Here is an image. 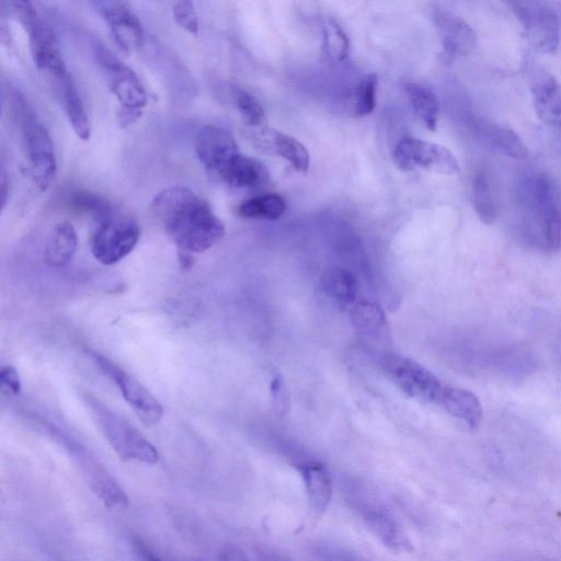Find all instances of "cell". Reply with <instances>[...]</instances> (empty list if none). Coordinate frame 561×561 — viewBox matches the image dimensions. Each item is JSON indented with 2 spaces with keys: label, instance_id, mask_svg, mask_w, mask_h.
Instances as JSON below:
<instances>
[{
  "label": "cell",
  "instance_id": "1",
  "mask_svg": "<svg viewBox=\"0 0 561 561\" xmlns=\"http://www.w3.org/2000/svg\"><path fill=\"white\" fill-rule=\"evenodd\" d=\"M150 206L180 252L202 253L225 236L221 219L188 187L163 188L154 195Z\"/></svg>",
  "mask_w": 561,
  "mask_h": 561
},
{
  "label": "cell",
  "instance_id": "2",
  "mask_svg": "<svg viewBox=\"0 0 561 561\" xmlns=\"http://www.w3.org/2000/svg\"><path fill=\"white\" fill-rule=\"evenodd\" d=\"M523 233L527 242L546 253L561 248V208L558 191L549 176L535 173L519 186Z\"/></svg>",
  "mask_w": 561,
  "mask_h": 561
},
{
  "label": "cell",
  "instance_id": "3",
  "mask_svg": "<svg viewBox=\"0 0 561 561\" xmlns=\"http://www.w3.org/2000/svg\"><path fill=\"white\" fill-rule=\"evenodd\" d=\"M84 401L103 436L122 460L146 465H156L159 461L156 447L126 420L89 394L84 397Z\"/></svg>",
  "mask_w": 561,
  "mask_h": 561
},
{
  "label": "cell",
  "instance_id": "4",
  "mask_svg": "<svg viewBox=\"0 0 561 561\" xmlns=\"http://www.w3.org/2000/svg\"><path fill=\"white\" fill-rule=\"evenodd\" d=\"M96 220L91 236V252L103 265H113L127 256L137 245L140 228L130 216L113 206Z\"/></svg>",
  "mask_w": 561,
  "mask_h": 561
},
{
  "label": "cell",
  "instance_id": "5",
  "mask_svg": "<svg viewBox=\"0 0 561 561\" xmlns=\"http://www.w3.org/2000/svg\"><path fill=\"white\" fill-rule=\"evenodd\" d=\"M95 54L111 91L122 106L121 123L125 125L137 121L148 102V95L140 79L130 67L103 45H95Z\"/></svg>",
  "mask_w": 561,
  "mask_h": 561
},
{
  "label": "cell",
  "instance_id": "6",
  "mask_svg": "<svg viewBox=\"0 0 561 561\" xmlns=\"http://www.w3.org/2000/svg\"><path fill=\"white\" fill-rule=\"evenodd\" d=\"M12 5L28 34L31 54L37 68L64 82L69 76L53 31L42 21L32 2L13 1Z\"/></svg>",
  "mask_w": 561,
  "mask_h": 561
},
{
  "label": "cell",
  "instance_id": "7",
  "mask_svg": "<svg viewBox=\"0 0 561 561\" xmlns=\"http://www.w3.org/2000/svg\"><path fill=\"white\" fill-rule=\"evenodd\" d=\"M89 355L95 366L116 385L125 401L144 424L152 426L160 422L163 415L162 405L140 381L106 356L94 351H90Z\"/></svg>",
  "mask_w": 561,
  "mask_h": 561
},
{
  "label": "cell",
  "instance_id": "8",
  "mask_svg": "<svg viewBox=\"0 0 561 561\" xmlns=\"http://www.w3.org/2000/svg\"><path fill=\"white\" fill-rule=\"evenodd\" d=\"M529 44L538 51L552 54L558 49L560 26L558 15L547 3L539 1H510Z\"/></svg>",
  "mask_w": 561,
  "mask_h": 561
},
{
  "label": "cell",
  "instance_id": "9",
  "mask_svg": "<svg viewBox=\"0 0 561 561\" xmlns=\"http://www.w3.org/2000/svg\"><path fill=\"white\" fill-rule=\"evenodd\" d=\"M392 160L402 171L421 168L451 175L459 170L458 160L448 148L414 137H403L397 142L392 151Z\"/></svg>",
  "mask_w": 561,
  "mask_h": 561
},
{
  "label": "cell",
  "instance_id": "10",
  "mask_svg": "<svg viewBox=\"0 0 561 561\" xmlns=\"http://www.w3.org/2000/svg\"><path fill=\"white\" fill-rule=\"evenodd\" d=\"M23 126L33 180L39 191L54 182L57 159L51 137L46 127L23 107Z\"/></svg>",
  "mask_w": 561,
  "mask_h": 561
},
{
  "label": "cell",
  "instance_id": "11",
  "mask_svg": "<svg viewBox=\"0 0 561 561\" xmlns=\"http://www.w3.org/2000/svg\"><path fill=\"white\" fill-rule=\"evenodd\" d=\"M525 70L538 117L561 136V83L536 60H527Z\"/></svg>",
  "mask_w": 561,
  "mask_h": 561
},
{
  "label": "cell",
  "instance_id": "12",
  "mask_svg": "<svg viewBox=\"0 0 561 561\" xmlns=\"http://www.w3.org/2000/svg\"><path fill=\"white\" fill-rule=\"evenodd\" d=\"M78 462L90 490L107 507H125L128 496L110 471L89 451L78 444L64 442Z\"/></svg>",
  "mask_w": 561,
  "mask_h": 561
},
{
  "label": "cell",
  "instance_id": "13",
  "mask_svg": "<svg viewBox=\"0 0 561 561\" xmlns=\"http://www.w3.org/2000/svg\"><path fill=\"white\" fill-rule=\"evenodd\" d=\"M386 371L401 391L422 402L436 403L444 388L432 371L409 358L391 359Z\"/></svg>",
  "mask_w": 561,
  "mask_h": 561
},
{
  "label": "cell",
  "instance_id": "14",
  "mask_svg": "<svg viewBox=\"0 0 561 561\" xmlns=\"http://www.w3.org/2000/svg\"><path fill=\"white\" fill-rule=\"evenodd\" d=\"M194 148L203 165L218 176L241 153L233 136L228 130L213 125L198 130Z\"/></svg>",
  "mask_w": 561,
  "mask_h": 561
},
{
  "label": "cell",
  "instance_id": "15",
  "mask_svg": "<svg viewBox=\"0 0 561 561\" xmlns=\"http://www.w3.org/2000/svg\"><path fill=\"white\" fill-rule=\"evenodd\" d=\"M431 19L446 58L465 57L474 49L477 35L465 19L438 5L431 9Z\"/></svg>",
  "mask_w": 561,
  "mask_h": 561
},
{
  "label": "cell",
  "instance_id": "16",
  "mask_svg": "<svg viewBox=\"0 0 561 561\" xmlns=\"http://www.w3.org/2000/svg\"><path fill=\"white\" fill-rule=\"evenodd\" d=\"M102 15L117 47L131 54L144 44V27L138 15L123 1L101 2Z\"/></svg>",
  "mask_w": 561,
  "mask_h": 561
},
{
  "label": "cell",
  "instance_id": "17",
  "mask_svg": "<svg viewBox=\"0 0 561 561\" xmlns=\"http://www.w3.org/2000/svg\"><path fill=\"white\" fill-rule=\"evenodd\" d=\"M353 501L364 522L386 546L393 550L408 549V538L397 520L381 503L362 493L356 495Z\"/></svg>",
  "mask_w": 561,
  "mask_h": 561
},
{
  "label": "cell",
  "instance_id": "18",
  "mask_svg": "<svg viewBox=\"0 0 561 561\" xmlns=\"http://www.w3.org/2000/svg\"><path fill=\"white\" fill-rule=\"evenodd\" d=\"M257 142L266 152L287 160L298 172L305 173L310 165L307 148L296 138L270 127L257 129Z\"/></svg>",
  "mask_w": 561,
  "mask_h": 561
},
{
  "label": "cell",
  "instance_id": "19",
  "mask_svg": "<svg viewBox=\"0 0 561 561\" xmlns=\"http://www.w3.org/2000/svg\"><path fill=\"white\" fill-rule=\"evenodd\" d=\"M302 478L308 502L312 512L322 515L330 505L333 494V481L327 467L318 461L297 463Z\"/></svg>",
  "mask_w": 561,
  "mask_h": 561
},
{
  "label": "cell",
  "instance_id": "20",
  "mask_svg": "<svg viewBox=\"0 0 561 561\" xmlns=\"http://www.w3.org/2000/svg\"><path fill=\"white\" fill-rule=\"evenodd\" d=\"M436 403L470 430L477 428L482 420V404L469 390L444 385Z\"/></svg>",
  "mask_w": 561,
  "mask_h": 561
},
{
  "label": "cell",
  "instance_id": "21",
  "mask_svg": "<svg viewBox=\"0 0 561 561\" xmlns=\"http://www.w3.org/2000/svg\"><path fill=\"white\" fill-rule=\"evenodd\" d=\"M219 178L237 188H257L267 183L270 173L262 161L240 153Z\"/></svg>",
  "mask_w": 561,
  "mask_h": 561
},
{
  "label": "cell",
  "instance_id": "22",
  "mask_svg": "<svg viewBox=\"0 0 561 561\" xmlns=\"http://www.w3.org/2000/svg\"><path fill=\"white\" fill-rule=\"evenodd\" d=\"M78 247L76 229L68 221L54 226L44 252L45 261L53 267L68 265L73 259Z\"/></svg>",
  "mask_w": 561,
  "mask_h": 561
},
{
  "label": "cell",
  "instance_id": "23",
  "mask_svg": "<svg viewBox=\"0 0 561 561\" xmlns=\"http://www.w3.org/2000/svg\"><path fill=\"white\" fill-rule=\"evenodd\" d=\"M482 133L486 142L504 156L517 160L527 158V146L519 135L510 126L486 121L483 124Z\"/></svg>",
  "mask_w": 561,
  "mask_h": 561
},
{
  "label": "cell",
  "instance_id": "24",
  "mask_svg": "<svg viewBox=\"0 0 561 561\" xmlns=\"http://www.w3.org/2000/svg\"><path fill=\"white\" fill-rule=\"evenodd\" d=\"M404 89L417 117L427 129L435 130L439 115V103L435 93L416 82H407Z\"/></svg>",
  "mask_w": 561,
  "mask_h": 561
},
{
  "label": "cell",
  "instance_id": "25",
  "mask_svg": "<svg viewBox=\"0 0 561 561\" xmlns=\"http://www.w3.org/2000/svg\"><path fill=\"white\" fill-rule=\"evenodd\" d=\"M325 294L340 305H351L356 299L357 283L354 275L341 267L328 270L321 279Z\"/></svg>",
  "mask_w": 561,
  "mask_h": 561
},
{
  "label": "cell",
  "instance_id": "26",
  "mask_svg": "<svg viewBox=\"0 0 561 561\" xmlns=\"http://www.w3.org/2000/svg\"><path fill=\"white\" fill-rule=\"evenodd\" d=\"M61 87L65 111L69 124L78 138L84 141L89 140L91 135L90 121L79 93L70 78L61 83Z\"/></svg>",
  "mask_w": 561,
  "mask_h": 561
},
{
  "label": "cell",
  "instance_id": "27",
  "mask_svg": "<svg viewBox=\"0 0 561 561\" xmlns=\"http://www.w3.org/2000/svg\"><path fill=\"white\" fill-rule=\"evenodd\" d=\"M286 210V202L279 194L266 193L244 201L238 207V214L244 218L276 220Z\"/></svg>",
  "mask_w": 561,
  "mask_h": 561
},
{
  "label": "cell",
  "instance_id": "28",
  "mask_svg": "<svg viewBox=\"0 0 561 561\" xmlns=\"http://www.w3.org/2000/svg\"><path fill=\"white\" fill-rule=\"evenodd\" d=\"M472 205L479 219L492 224L496 218V207L492 197L488 178L483 171L474 174L471 184Z\"/></svg>",
  "mask_w": 561,
  "mask_h": 561
},
{
  "label": "cell",
  "instance_id": "29",
  "mask_svg": "<svg viewBox=\"0 0 561 561\" xmlns=\"http://www.w3.org/2000/svg\"><path fill=\"white\" fill-rule=\"evenodd\" d=\"M323 45L328 57L334 61H343L350 53V39L337 22L327 19L322 25Z\"/></svg>",
  "mask_w": 561,
  "mask_h": 561
},
{
  "label": "cell",
  "instance_id": "30",
  "mask_svg": "<svg viewBox=\"0 0 561 561\" xmlns=\"http://www.w3.org/2000/svg\"><path fill=\"white\" fill-rule=\"evenodd\" d=\"M378 76L375 72L364 76L356 85L353 112L356 116L370 114L376 106Z\"/></svg>",
  "mask_w": 561,
  "mask_h": 561
},
{
  "label": "cell",
  "instance_id": "31",
  "mask_svg": "<svg viewBox=\"0 0 561 561\" xmlns=\"http://www.w3.org/2000/svg\"><path fill=\"white\" fill-rule=\"evenodd\" d=\"M236 106L250 127L259 129L264 127L266 115L263 106L249 92L238 89L233 93Z\"/></svg>",
  "mask_w": 561,
  "mask_h": 561
},
{
  "label": "cell",
  "instance_id": "32",
  "mask_svg": "<svg viewBox=\"0 0 561 561\" xmlns=\"http://www.w3.org/2000/svg\"><path fill=\"white\" fill-rule=\"evenodd\" d=\"M172 14L175 22L188 33L196 35L199 24L194 3L188 0H182L174 3Z\"/></svg>",
  "mask_w": 561,
  "mask_h": 561
},
{
  "label": "cell",
  "instance_id": "33",
  "mask_svg": "<svg viewBox=\"0 0 561 561\" xmlns=\"http://www.w3.org/2000/svg\"><path fill=\"white\" fill-rule=\"evenodd\" d=\"M354 319L362 330L368 332L379 330L385 322L382 312L371 304H359L354 310Z\"/></svg>",
  "mask_w": 561,
  "mask_h": 561
},
{
  "label": "cell",
  "instance_id": "34",
  "mask_svg": "<svg viewBox=\"0 0 561 561\" xmlns=\"http://www.w3.org/2000/svg\"><path fill=\"white\" fill-rule=\"evenodd\" d=\"M0 383L3 392L19 394L21 391V378L13 366H3L0 370Z\"/></svg>",
  "mask_w": 561,
  "mask_h": 561
},
{
  "label": "cell",
  "instance_id": "35",
  "mask_svg": "<svg viewBox=\"0 0 561 561\" xmlns=\"http://www.w3.org/2000/svg\"><path fill=\"white\" fill-rule=\"evenodd\" d=\"M272 400L278 414H284L288 409V394L280 377H275L271 385Z\"/></svg>",
  "mask_w": 561,
  "mask_h": 561
},
{
  "label": "cell",
  "instance_id": "36",
  "mask_svg": "<svg viewBox=\"0 0 561 561\" xmlns=\"http://www.w3.org/2000/svg\"><path fill=\"white\" fill-rule=\"evenodd\" d=\"M133 546L141 561H163L154 551L151 550L150 547L146 545L140 538H133Z\"/></svg>",
  "mask_w": 561,
  "mask_h": 561
},
{
  "label": "cell",
  "instance_id": "37",
  "mask_svg": "<svg viewBox=\"0 0 561 561\" xmlns=\"http://www.w3.org/2000/svg\"><path fill=\"white\" fill-rule=\"evenodd\" d=\"M220 561H250L245 552L238 546L226 545L219 556Z\"/></svg>",
  "mask_w": 561,
  "mask_h": 561
},
{
  "label": "cell",
  "instance_id": "38",
  "mask_svg": "<svg viewBox=\"0 0 561 561\" xmlns=\"http://www.w3.org/2000/svg\"><path fill=\"white\" fill-rule=\"evenodd\" d=\"M0 193L1 208H3L5 206L9 193V179L7 178V174L3 171L1 173L0 180Z\"/></svg>",
  "mask_w": 561,
  "mask_h": 561
},
{
  "label": "cell",
  "instance_id": "39",
  "mask_svg": "<svg viewBox=\"0 0 561 561\" xmlns=\"http://www.w3.org/2000/svg\"><path fill=\"white\" fill-rule=\"evenodd\" d=\"M180 265L183 268H191L194 264L193 254L178 251Z\"/></svg>",
  "mask_w": 561,
  "mask_h": 561
},
{
  "label": "cell",
  "instance_id": "40",
  "mask_svg": "<svg viewBox=\"0 0 561 561\" xmlns=\"http://www.w3.org/2000/svg\"><path fill=\"white\" fill-rule=\"evenodd\" d=\"M330 561H356V560H354L353 558H348L345 554H343V556L337 554V558L335 554H333L330 557Z\"/></svg>",
  "mask_w": 561,
  "mask_h": 561
}]
</instances>
